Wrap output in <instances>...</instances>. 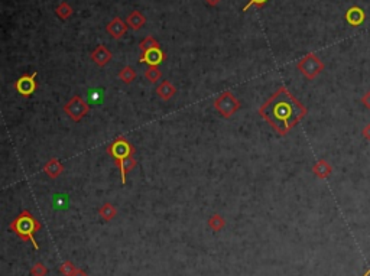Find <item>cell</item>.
<instances>
[{
	"label": "cell",
	"mask_w": 370,
	"mask_h": 276,
	"mask_svg": "<svg viewBox=\"0 0 370 276\" xmlns=\"http://www.w3.org/2000/svg\"><path fill=\"white\" fill-rule=\"evenodd\" d=\"M307 107L286 87H279L260 107L259 116L279 135L286 136L305 116Z\"/></svg>",
	"instance_id": "1"
},
{
	"label": "cell",
	"mask_w": 370,
	"mask_h": 276,
	"mask_svg": "<svg viewBox=\"0 0 370 276\" xmlns=\"http://www.w3.org/2000/svg\"><path fill=\"white\" fill-rule=\"evenodd\" d=\"M9 228H10L20 240H23V242H31L32 246L35 247V250L39 249V246H38V243H36L34 234H35L36 231H39V230L42 228V225H41V223L36 220L28 210H23L15 220H12Z\"/></svg>",
	"instance_id": "2"
},
{
	"label": "cell",
	"mask_w": 370,
	"mask_h": 276,
	"mask_svg": "<svg viewBox=\"0 0 370 276\" xmlns=\"http://www.w3.org/2000/svg\"><path fill=\"white\" fill-rule=\"evenodd\" d=\"M107 152L115 159V164L118 165V168L120 169L123 166L124 161L135 155V148L132 146V143L127 139H124L123 136H119L107 148Z\"/></svg>",
	"instance_id": "3"
},
{
	"label": "cell",
	"mask_w": 370,
	"mask_h": 276,
	"mask_svg": "<svg viewBox=\"0 0 370 276\" xmlns=\"http://www.w3.org/2000/svg\"><path fill=\"white\" fill-rule=\"evenodd\" d=\"M298 69L301 71V74L305 77V78H308V80H314V78H317L321 72H322V69H324V62L318 58V56L315 55L314 52H309L305 56H303L301 58V61L298 62Z\"/></svg>",
	"instance_id": "4"
},
{
	"label": "cell",
	"mask_w": 370,
	"mask_h": 276,
	"mask_svg": "<svg viewBox=\"0 0 370 276\" xmlns=\"http://www.w3.org/2000/svg\"><path fill=\"white\" fill-rule=\"evenodd\" d=\"M214 109L220 113V116H223L224 119H229L240 109V102L236 99V96L232 91H224L221 96L216 99Z\"/></svg>",
	"instance_id": "5"
},
{
	"label": "cell",
	"mask_w": 370,
	"mask_h": 276,
	"mask_svg": "<svg viewBox=\"0 0 370 276\" xmlns=\"http://www.w3.org/2000/svg\"><path fill=\"white\" fill-rule=\"evenodd\" d=\"M88 111L90 106L80 96H74L69 102H67V104H64V113L72 121H80L85 114H88Z\"/></svg>",
	"instance_id": "6"
},
{
	"label": "cell",
	"mask_w": 370,
	"mask_h": 276,
	"mask_svg": "<svg viewBox=\"0 0 370 276\" xmlns=\"http://www.w3.org/2000/svg\"><path fill=\"white\" fill-rule=\"evenodd\" d=\"M36 75H38V72L35 71V72H32V74H29V75H23V77H20V78L15 83V88H16V91H17L20 96H23V97H29V96H32V94L36 91V88H38V84H36Z\"/></svg>",
	"instance_id": "7"
},
{
	"label": "cell",
	"mask_w": 370,
	"mask_h": 276,
	"mask_svg": "<svg viewBox=\"0 0 370 276\" xmlns=\"http://www.w3.org/2000/svg\"><path fill=\"white\" fill-rule=\"evenodd\" d=\"M165 52L161 48H153L149 50L146 52H142V55L139 58V62L142 64H148L149 67H158L159 64H162L165 61Z\"/></svg>",
	"instance_id": "8"
},
{
	"label": "cell",
	"mask_w": 370,
	"mask_h": 276,
	"mask_svg": "<svg viewBox=\"0 0 370 276\" xmlns=\"http://www.w3.org/2000/svg\"><path fill=\"white\" fill-rule=\"evenodd\" d=\"M106 31H107V34L112 38L120 39V38H123L124 35H126V32H127V23L124 22L123 19H120V17H115V19H112L109 22V25L106 26Z\"/></svg>",
	"instance_id": "9"
},
{
	"label": "cell",
	"mask_w": 370,
	"mask_h": 276,
	"mask_svg": "<svg viewBox=\"0 0 370 276\" xmlns=\"http://www.w3.org/2000/svg\"><path fill=\"white\" fill-rule=\"evenodd\" d=\"M365 20H366V13H365V10L360 6H352V7L347 9V12H346V22L350 26L357 28Z\"/></svg>",
	"instance_id": "10"
},
{
	"label": "cell",
	"mask_w": 370,
	"mask_h": 276,
	"mask_svg": "<svg viewBox=\"0 0 370 276\" xmlns=\"http://www.w3.org/2000/svg\"><path fill=\"white\" fill-rule=\"evenodd\" d=\"M112 52L104 47V45H99L93 52H91V59L99 65V67H104L112 61Z\"/></svg>",
	"instance_id": "11"
},
{
	"label": "cell",
	"mask_w": 370,
	"mask_h": 276,
	"mask_svg": "<svg viewBox=\"0 0 370 276\" xmlns=\"http://www.w3.org/2000/svg\"><path fill=\"white\" fill-rule=\"evenodd\" d=\"M44 172L51 178V179H57L62 172H64V165L61 161H58L57 158H52L47 162V165L44 166Z\"/></svg>",
	"instance_id": "12"
},
{
	"label": "cell",
	"mask_w": 370,
	"mask_h": 276,
	"mask_svg": "<svg viewBox=\"0 0 370 276\" xmlns=\"http://www.w3.org/2000/svg\"><path fill=\"white\" fill-rule=\"evenodd\" d=\"M126 23H127V26H130L132 29L139 31L140 28H143V26H145V23H146V17H145V15H143L142 12H139V10H133V12H130V13H129L127 19H126Z\"/></svg>",
	"instance_id": "13"
},
{
	"label": "cell",
	"mask_w": 370,
	"mask_h": 276,
	"mask_svg": "<svg viewBox=\"0 0 370 276\" xmlns=\"http://www.w3.org/2000/svg\"><path fill=\"white\" fill-rule=\"evenodd\" d=\"M177 93V88L174 87V84L171 81H162V84H159L156 87V94L159 96V99H162L164 102H168L174 97V94Z\"/></svg>",
	"instance_id": "14"
},
{
	"label": "cell",
	"mask_w": 370,
	"mask_h": 276,
	"mask_svg": "<svg viewBox=\"0 0 370 276\" xmlns=\"http://www.w3.org/2000/svg\"><path fill=\"white\" fill-rule=\"evenodd\" d=\"M312 172H314V175H315L317 178H320V179H327V178L331 175L333 168H331V165H330L327 161L321 159V161H318V162L314 164V166H312Z\"/></svg>",
	"instance_id": "15"
},
{
	"label": "cell",
	"mask_w": 370,
	"mask_h": 276,
	"mask_svg": "<svg viewBox=\"0 0 370 276\" xmlns=\"http://www.w3.org/2000/svg\"><path fill=\"white\" fill-rule=\"evenodd\" d=\"M99 216H100L101 220L112 221L118 216V208H116L112 203H104V204L99 208Z\"/></svg>",
	"instance_id": "16"
},
{
	"label": "cell",
	"mask_w": 370,
	"mask_h": 276,
	"mask_svg": "<svg viewBox=\"0 0 370 276\" xmlns=\"http://www.w3.org/2000/svg\"><path fill=\"white\" fill-rule=\"evenodd\" d=\"M208 227L214 231H221L224 227H226V220L223 216L220 214H213L210 219H208Z\"/></svg>",
	"instance_id": "17"
},
{
	"label": "cell",
	"mask_w": 370,
	"mask_h": 276,
	"mask_svg": "<svg viewBox=\"0 0 370 276\" xmlns=\"http://www.w3.org/2000/svg\"><path fill=\"white\" fill-rule=\"evenodd\" d=\"M55 13H57V16H58L60 19H62V20H67V19L72 15V7L69 6V3H67V1H61V3L57 6Z\"/></svg>",
	"instance_id": "18"
},
{
	"label": "cell",
	"mask_w": 370,
	"mask_h": 276,
	"mask_svg": "<svg viewBox=\"0 0 370 276\" xmlns=\"http://www.w3.org/2000/svg\"><path fill=\"white\" fill-rule=\"evenodd\" d=\"M119 78L123 81L124 84H132L133 81H135V78H136V72H135V69L132 68V67H124L120 69V72H119Z\"/></svg>",
	"instance_id": "19"
},
{
	"label": "cell",
	"mask_w": 370,
	"mask_h": 276,
	"mask_svg": "<svg viewBox=\"0 0 370 276\" xmlns=\"http://www.w3.org/2000/svg\"><path fill=\"white\" fill-rule=\"evenodd\" d=\"M153 48H161L159 42L153 38V36H146L140 44H139V50L142 52H146L149 50H153Z\"/></svg>",
	"instance_id": "20"
},
{
	"label": "cell",
	"mask_w": 370,
	"mask_h": 276,
	"mask_svg": "<svg viewBox=\"0 0 370 276\" xmlns=\"http://www.w3.org/2000/svg\"><path fill=\"white\" fill-rule=\"evenodd\" d=\"M162 77V72L158 69V67H149L146 71H145V78L149 81V83H156L159 81Z\"/></svg>",
	"instance_id": "21"
},
{
	"label": "cell",
	"mask_w": 370,
	"mask_h": 276,
	"mask_svg": "<svg viewBox=\"0 0 370 276\" xmlns=\"http://www.w3.org/2000/svg\"><path fill=\"white\" fill-rule=\"evenodd\" d=\"M60 271H61V274L64 276H72L77 271H78V268L72 263V262H69V260H67V262H64L61 265V268H60Z\"/></svg>",
	"instance_id": "22"
},
{
	"label": "cell",
	"mask_w": 370,
	"mask_h": 276,
	"mask_svg": "<svg viewBox=\"0 0 370 276\" xmlns=\"http://www.w3.org/2000/svg\"><path fill=\"white\" fill-rule=\"evenodd\" d=\"M47 274H48V268L42 262H36L31 268V275L32 276H47Z\"/></svg>",
	"instance_id": "23"
},
{
	"label": "cell",
	"mask_w": 370,
	"mask_h": 276,
	"mask_svg": "<svg viewBox=\"0 0 370 276\" xmlns=\"http://www.w3.org/2000/svg\"><path fill=\"white\" fill-rule=\"evenodd\" d=\"M266 1H268V0H247V4L243 7V12L249 10L252 6H254V7H262Z\"/></svg>",
	"instance_id": "24"
},
{
	"label": "cell",
	"mask_w": 370,
	"mask_h": 276,
	"mask_svg": "<svg viewBox=\"0 0 370 276\" xmlns=\"http://www.w3.org/2000/svg\"><path fill=\"white\" fill-rule=\"evenodd\" d=\"M362 104H363L368 110H370V90L362 97Z\"/></svg>",
	"instance_id": "25"
},
{
	"label": "cell",
	"mask_w": 370,
	"mask_h": 276,
	"mask_svg": "<svg viewBox=\"0 0 370 276\" xmlns=\"http://www.w3.org/2000/svg\"><path fill=\"white\" fill-rule=\"evenodd\" d=\"M362 135L365 136V139L370 140V123L369 124H366V126L363 127V130H362Z\"/></svg>",
	"instance_id": "26"
},
{
	"label": "cell",
	"mask_w": 370,
	"mask_h": 276,
	"mask_svg": "<svg viewBox=\"0 0 370 276\" xmlns=\"http://www.w3.org/2000/svg\"><path fill=\"white\" fill-rule=\"evenodd\" d=\"M205 3H207L208 6L214 7V6H217V4L220 3V0H205Z\"/></svg>",
	"instance_id": "27"
},
{
	"label": "cell",
	"mask_w": 370,
	"mask_h": 276,
	"mask_svg": "<svg viewBox=\"0 0 370 276\" xmlns=\"http://www.w3.org/2000/svg\"><path fill=\"white\" fill-rule=\"evenodd\" d=\"M72 276H88V275H87L83 269H78V271H77V272H75Z\"/></svg>",
	"instance_id": "28"
},
{
	"label": "cell",
	"mask_w": 370,
	"mask_h": 276,
	"mask_svg": "<svg viewBox=\"0 0 370 276\" xmlns=\"http://www.w3.org/2000/svg\"><path fill=\"white\" fill-rule=\"evenodd\" d=\"M362 276H370V269H368V271H366V272H365Z\"/></svg>",
	"instance_id": "29"
}]
</instances>
